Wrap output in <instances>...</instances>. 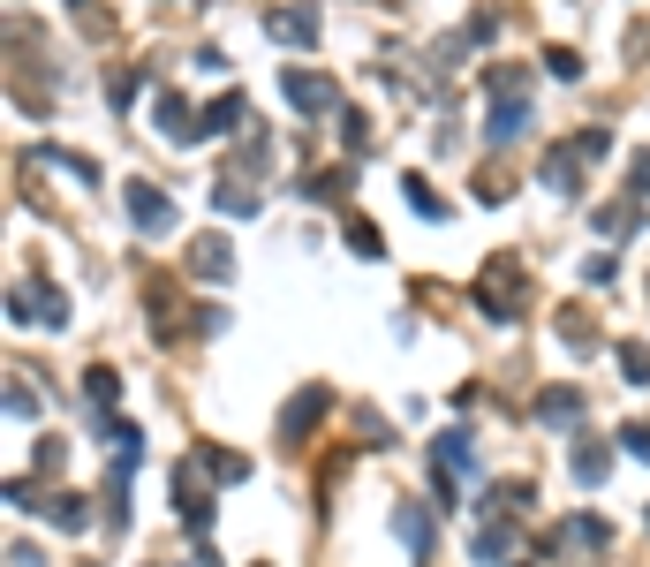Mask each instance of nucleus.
Here are the masks:
<instances>
[{"mask_svg":"<svg viewBox=\"0 0 650 567\" xmlns=\"http://www.w3.org/2000/svg\"><path fill=\"white\" fill-rule=\"evenodd\" d=\"M8 318H16V326H23V318H38V326H53V333H61V326H69V295H61V288H46V280H31V288H16V295H8Z\"/></svg>","mask_w":650,"mask_h":567,"instance_id":"obj_1","label":"nucleus"},{"mask_svg":"<svg viewBox=\"0 0 650 567\" xmlns=\"http://www.w3.org/2000/svg\"><path fill=\"white\" fill-rule=\"evenodd\" d=\"M280 99H288L295 114H325V106H341V91H333V76H318V69H280Z\"/></svg>","mask_w":650,"mask_h":567,"instance_id":"obj_2","label":"nucleus"},{"mask_svg":"<svg viewBox=\"0 0 650 567\" xmlns=\"http://www.w3.org/2000/svg\"><path fill=\"white\" fill-rule=\"evenodd\" d=\"M129 220H137V235H167L174 227V197L167 189H152V182H129Z\"/></svg>","mask_w":650,"mask_h":567,"instance_id":"obj_3","label":"nucleus"},{"mask_svg":"<svg viewBox=\"0 0 650 567\" xmlns=\"http://www.w3.org/2000/svg\"><path fill=\"white\" fill-rule=\"evenodd\" d=\"M477 454H469V431H439V439H431V469H439V492L454 499V477H477Z\"/></svg>","mask_w":650,"mask_h":567,"instance_id":"obj_4","label":"nucleus"},{"mask_svg":"<svg viewBox=\"0 0 650 567\" xmlns=\"http://www.w3.org/2000/svg\"><path fill=\"white\" fill-rule=\"evenodd\" d=\"M265 31L280 38V46H318V8H265Z\"/></svg>","mask_w":650,"mask_h":567,"instance_id":"obj_5","label":"nucleus"},{"mask_svg":"<svg viewBox=\"0 0 650 567\" xmlns=\"http://www.w3.org/2000/svg\"><path fill=\"white\" fill-rule=\"evenodd\" d=\"M152 121L167 129L174 144H197V137H205V114H189V99H174V91H167V99L152 106Z\"/></svg>","mask_w":650,"mask_h":567,"instance_id":"obj_6","label":"nucleus"},{"mask_svg":"<svg viewBox=\"0 0 650 567\" xmlns=\"http://www.w3.org/2000/svg\"><path fill=\"white\" fill-rule=\"evenodd\" d=\"M537 416H545L552 431H582V394L575 386H545V394H537Z\"/></svg>","mask_w":650,"mask_h":567,"instance_id":"obj_7","label":"nucleus"},{"mask_svg":"<svg viewBox=\"0 0 650 567\" xmlns=\"http://www.w3.org/2000/svg\"><path fill=\"white\" fill-rule=\"evenodd\" d=\"M318 416H325V386H303V394L288 401V416H280V439H303Z\"/></svg>","mask_w":650,"mask_h":567,"instance_id":"obj_8","label":"nucleus"},{"mask_svg":"<svg viewBox=\"0 0 650 567\" xmlns=\"http://www.w3.org/2000/svg\"><path fill=\"white\" fill-rule=\"evenodd\" d=\"M242 121H250V99H242V91H220V99L205 106V129H212V137H227V129H242Z\"/></svg>","mask_w":650,"mask_h":567,"instance_id":"obj_9","label":"nucleus"},{"mask_svg":"<svg viewBox=\"0 0 650 567\" xmlns=\"http://www.w3.org/2000/svg\"><path fill=\"white\" fill-rule=\"evenodd\" d=\"M394 522H401V545H409L416 560H424V552H431V515L416 507V499H401V507H394Z\"/></svg>","mask_w":650,"mask_h":567,"instance_id":"obj_10","label":"nucleus"},{"mask_svg":"<svg viewBox=\"0 0 650 567\" xmlns=\"http://www.w3.org/2000/svg\"><path fill=\"white\" fill-rule=\"evenodd\" d=\"M522 129H530V106H522V99H499V106H492V121H484V137H492V144L522 137Z\"/></svg>","mask_w":650,"mask_h":567,"instance_id":"obj_11","label":"nucleus"},{"mask_svg":"<svg viewBox=\"0 0 650 567\" xmlns=\"http://www.w3.org/2000/svg\"><path fill=\"white\" fill-rule=\"evenodd\" d=\"M575 477H582V484H605V477H613V454H605V439H575Z\"/></svg>","mask_w":650,"mask_h":567,"instance_id":"obj_12","label":"nucleus"},{"mask_svg":"<svg viewBox=\"0 0 650 567\" xmlns=\"http://www.w3.org/2000/svg\"><path fill=\"white\" fill-rule=\"evenodd\" d=\"M212 205H220L227 220H250V212H257V189H250V182H212Z\"/></svg>","mask_w":650,"mask_h":567,"instance_id":"obj_13","label":"nucleus"},{"mask_svg":"<svg viewBox=\"0 0 650 567\" xmlns=\"http://www.w3.org/2000/svg\"><path fill=\"white\" fill-rule=\"evenodd\" d=\"M197 273H205V280H227V273H235V250H227V235H205V242H197Z\"/></svg>","mask_w":650,"mask_h":567,"instance_id":"obj_14","label":"nucleus"},{"mask_svg":"<svg viewBox=\"0 0 650 567\" xmlns=\"http://www.w3.org/2000/svg\"><path fill=\"white\" fill-rule=\"evenodd\" d=\"M197 469H205V477H220V484H242V477H250V462H242V454H197Z\"/></svg>","mask_w":650,"mask_h":567,"instance_id":"obj_15","label":"nucleus"},{"mask_svg":"<svg viewBox=\"0 0 650 567\" xmlns=\"http://www.w3.org/2000/svg\"><path fill=\"white\" fill-rule=\"evenodd\" d=\"M545 182H552V189H582V167H575V144H560V152L545 159Z\"/></svg>","mask_w":650,"mask_h":567,"instance_id":"obj_16","label":"nucleus"},{"mask_svg":"<svg viewBox=\"0 0 650 567\" xmlns=\"http://www.w3.org/2000/svg\"><path fill=\"white\" fill-rule=\"evenodd\" d=\"M114 394H121V378L106 371V363H99V371H84V401H99V416H106V401H114Z\"/></svg>","mask_w":650,"mask_h":567,"instance_id":"obj_17","label":"nucleus"},{"mask_svg":"<svg viewBox=\"0 0 650 567\" xmlns=\"http://www.w3.org/2000/svg\"><path fill=\"white\" fill-rule=\"evenodd\" d=\"M8 416H16V424H38V394L23 378H8Z\"/></svg>","mask_w":650,"mask_h":567,"instance_id":"obj_18","label":"nucleus"},{"mask_svg":"<svg viewBox=\"0 0 650 567\" xmlns=\"http://www.w3.org/2000/svg\"><path fill=\"white\" fill-rule=\"evenodd\" d=\"M348 250H356V258H378L386 242H378V227H371V220H348Z\"/></svg>","mask_w":650,"mask_h":567,"instance_id":"obj_19","label":"nucleus"},{"mask_svg":"<svg viewBox=\"0 0 650 567\" xmlns=\"http://www.w3.org/2000/svg\"><path fill=\"white\" fill-rule=\"evenodd\" d=\"M567 530H575V537H582V545L598 552V545H605V537H613V522H605V515H575V522H567Z\"/></svg>","mask_w":650,"mask_h":567,"instance_id":"obj_20","label":"nucleus"},{"mask_svg":"<svg viewBox=\"0 0 650 567\" xmlns=\"http://www.w3.org/2000/svg\"><path fill=\"white\" fill-rule=\"evenodd\" d=\"M620 371H628V386H650V348H620Z\"/></svg>","mask_w":650,"mask_h":567,"instance_id":"obj_21","label":"nucleus"},{"mask_svg":"<svg viewBox=\"0 0 650 567\" xmlns=\"http://www.w3.org/2000/svg\"><path fill=\"white\" fill-rule=\"evenodd\" d=\"M46 515L61 522V530H76V522H84V499H69V492H61V499H46Z\"/></svg>","mask_w":650,"mask_h":567,"instance_id":"obj_22","label":"nucleus"},{"mask_svg":"<svg viewBox=\"0 0 650 567\" xmlns=\"http://www.w3.org/2000/svg\"><path fill=\"white\" fill-rule=\"evenodd\" d=\"M545 69H552V76H582V53H567V46H552V53H545Z\"/></svg>","mask_w":650,"mask_h":567,"instance_id":"obj_23","label":"nucleus"},{"mask_svg":"<svg viewBox=\"0 0 650 567\" xmlns=\"http://www.w3.org/2000/svg\"><path fill=\"white\" fill-rule=\"evenodd\" d=\"M605 144H613L605 129H582V137H575V159H605Z\"/></svg>","mask_w":650,"mask_h":567,"instance_id":"obj_24","label":"nucleus"},{"mask_svg":"<svg viewBox=\"0 0 650 567\" xmlns=\"http://www.w3.org/2000/svg\"><path fill=\"white\" fill-rule=\"evenodd\" d=\"M620 447H628L635 462H650V431H643V424H628V431H620Z\"/></svg>","mask_w":650,"mask_h":567,"instance_id":"obj_25","label":"nucleus"},{"mask_svg":"<svg viewBox=\"0 0 650 567\" xmlns=\"http://www.w3.org/2000/svg\"><path fill=\"white\" fill-rule=\"evenodd\" d=\"M409 205H416V212H424V220H439V212H446V205H439V197H431V189H424V182H409Z\"/></svg>","mask_w":650,"mask_h":567,"instance_id":"obj_26","label":"nucleus"},{"mask_svg":"<svg viewBox=\"0 0 650 567\" xmlns=\"http://www.w3.org/2000/svg\"><path fill=\"white\" fill-rule=\"evenodd\" d=\"M628 189H650V152H635V167H628Z\"/></svg>","mask_w":650,"mask_h":567,"instance_id":"obj_27","label":"nucleus"}]
</instances>
